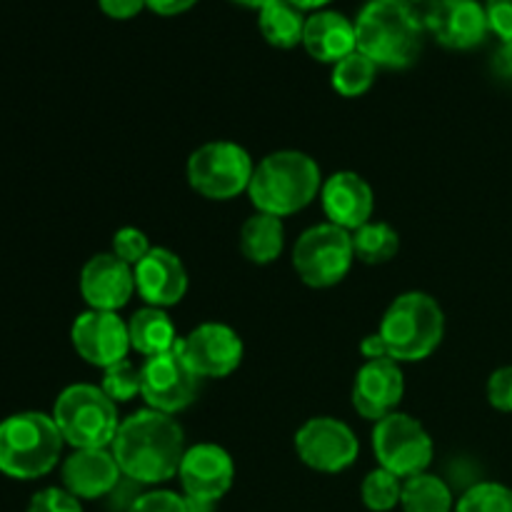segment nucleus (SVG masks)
I'll return each instance as SVG.
<instances>
[{"label": "nucleus", "instance_id": "40", "mask_svg": "<svg viewBox=\"0 0 512 512\" xmlns=\"http://www.w3.org/2000/svg\"><path fill=\"white\" fill-rule=\"evenodd\" d=\"M183 498H185V495H183ZM185 508H188V512H213L215 503H205V500L185 498Z\"/></svg>", "mask_w": 512, "mask_h": 512}, {"label": "nucleus", "instance_id": "35", "mask_svg": "<svg viewBox=\"0 0 512 512\" xmlns=\"http://www.w3.org/2000/svg\"><path fill=\"white\" fill-rule=\"evenodd\" d=\"M490 30L500 40H512V0H488L485 3Z\"/></svg>", "mask_w": 512, "mask_h": 512}, {"label": "nucleus", "instance_id": "5", "mask_svg": "<svg viewBox=\"0 0 512 512\" xmlns=\"http://www.w3.org/2000/svg\"><path fill=\"white\" fill-rule=\"evenodd\" d=\"M63 443L53 415H10L0 423V473L15 480L43 478L58 465Z\"/></svg>", "mask_w": 512, "mask_h": 512}, {"label": "nucleus", "instance_id": "38", "mask_svg": "<svg viewBox=\"0 0 512 512\" xmlns=\"http://www.w3.org/2000/svg\"><path fill=\"white\" fill-rule=\"evenodd\" d=\"M195 3L198 0H145V5L158 15H180L193 8Z\"/></svg>", "mask_w": 512, "mask_h": 512}, {"label": "nucleus", "instance_id": "20", "mask_svg": "<svg viewBox=\"0 0 512 512\" xmlns=\"http://www.w3.org/2000/svg\"><path fill=\"white\" fill-rule=\"evenodd\" d=\"M135 273V290L140 298L153 308H170L178 305L188 293V270L183 260L168 248H153L138 265Z\"/></svg>", "mask_w": 512, "mask_h": 512}, {"label": "nucleus", "instance_id": "15", "mask_svg": "<svg viewBox=\"0 0 512 512\" xmlns=\"http://www.w3.org/2000/svg\"><path fill=\"white\" fill-rule=\"evenodd\" d=\"M185 498L215 503L230 490L235 478L233 458L225 448L213 443H200L185 450L178 470Z\"/></svg>", "mask_w": 512, "mask_h": 512}, {"label": "nucleus", "instance_id": "26", "mask_svg": "<svg viewBox=\"0 0 512 512\" xmlns=\"http://www.w3.org/2000/svg\"><path fill=\"white\" fill-rule=\"evenodd\" d=\"M355 260L365 265H383L393 260L400 250V235L388 223H365L353 233Z\"/></svg>", "mask_w": 512, "mask_h": 512}, {"label": "nucleus", "instance_id": "27", "mask_svg": "<svg viewBox=\"0 0 512 512\" xmlns=\"http://www.w3.org/2000/svg\"><path fill=\"white\" fill-rule=\"evenodd\" d=\"M375 75H378V65L368 55L355 50L333 65L330 83H333L335 93H340L343 98H360L373 88Z\"/></svg>", "mask_w": 512, "mask_h": 512}, {"label": "nucleus", "instance_id": "13", "mask_svg": "<svg viewBox=\"0 0 512 512\" xmlns=\"http://www.w3.org/2000/svg\"><path fill=\"white\" fill-rule=\"evenodd\" d=\"M180 350L200 378H228L243 363V340L230 325L203 323L180 338Z\"/></svg>", "mask_w": 512, "mask_h": 512}, {"label": "nucleus", "instance_id": "36", "mask_svg": "<svg viewBox=\"0 0 512 512\" xmlns=\"http://www.w3.org/2000/svg\"><path fill=\"white\" fill-rule=\"evenodd\" d=\"M98 5L105 15H110V18H115V20L135 18L140 10L148 8V5H145V0H98Z\"/></svg>", "mask_w": 512, "mask_h": 512}, {"label": "nucleus", "instance_id": "14", "mask_svg": "<svg viewBox=\"0 0 512 512\" xmlns=\"http://www.w3.org/2000/svg\"><path fill=\"white\" fill-rule=\"evenodd\" d=\"M423 23L450 50L478 48L490 33L488 13L478 0H433Z\"/></svg>", "mask_w": 512, "mask_h": 512}, {"label": "nucleus", "instance_id": "31", "mask_svg": "<svg viewBox=\"0 0 512 512\" xmlns=\"http://www.w3.org/2000/svg\"><path fill=\"white\" fill-rule=\"evenodd\" d=\"M150 250L153 248H150L148 235H145L143 230L120 228L118 233L113 235V255L123 260V263H128L130 268H135Z\"/></svg>", "mask_w": 512, "mask_h": 512}, {"label": "nucleus", "instance_id": "42", "mask_svg": "<svg viewBox=\"0 0 512 512\" xmlns=\"http://www.w3.org/2000/svg\"><path fill=\"white\" fill-rule=\"evenodd\" d=\"M235 3L248 5V8H265V5L273 3V0H235Z\"/></svg>", "mask_w": 512, "mask_h": 512}, {"label": "nucleus", "instance_id": "30", "mask_svg": "<svg viewBox=\"0 0 512 512\" xmlns=\"http://www.w3.org/2000/svg\"><path fill=\"white\" fill-rule=\"evenodd\" d=\"M100 390H103L113 403H128L135 395H140V368H135L128 358L110 365V368L103 370Z\"/></svg>", "mask_w": 512, "mask_h": 512}, {"label": "nucleus", "instance_id": "11", "mask_svg": "<svg viewBox=\"0 0 512 512\" xmlns=\"http://www.w3.org/2000/svg\"><path fill=\"white\" fill-rule=\"evenodd\" d=\"M295 453L318 473H343L358 460L360 443L343 420L310 418L295 433Z\"/></svg>", "mask_w": 512, "mask_h": 512}, {"label": "nucleus", "instance_id": "22", "mask_svg": "<svg viewBox=\"0 0 512 512\" xmlns=\"http://www.w3.org/2000/svg\"><path fill=\"white\" fill-rule=\"evenodd\" d=\"M128 333L130 348L143 355V358L170 353L180 343L170 315L163 308H153V305L135 310L133 318L128 320Z\"/></svg>", "mask_w": 512, "mask_h": 512}, {"label": "nucleus", "instance_id": "24", "mask_svg": "<svg viewBox=\"0 0 512 512\" xmlns=\"http://www.w3.org/2000/svg\"><path fill=\"white\" fill-rule=\"evenodd\" d=\"M305 15L298 5L290 0H273L265 8H260V33L273 48L290 50L298 43H303L305 33Z\"/></svg>", "mask_w": 512, "mask_h": 512}, {"label": "nucleus", "instance_id": "29", "mask_svg": "<svg viewBox=\"0 0 512 512\" xmlns=\"http://www.w3.org/2000/svg\"><path fill=\"white\" fill-rule=\"evenodd\" d=\"M455 512H512V490L503 483H475L460 495Z\"/></svg>", "mask_w": 512, "mask_h": 512}, {"label": "nucleus", "instance_id": "4", "mask_svg": "<svg viewBox=\"0 0 512 512\" xmlns=\"http://www.w3.org/2000/svg\"><path fill=\"white\" fill-rule=\"evenodd\" d=\"M385 355L395 363H418L435 353L445 335V315L438 300L410 290L398 295L385 310L378 328Z\"/></svg>", "mask_w": 512, "mask_h": 512}, {"label": "nucleus", "instance_id": "32", "mask_svg": "<svg viewBox=\"0 0 512 512\" xmlns=\"http://www.w3.org/2000/svg\"><path fill=\"white\" fill-rule=\"evenodd\" d=\"M25 512H83V505L65 488H45L30 498Z\"/></svg>", "mask_w": 512, "mask_h": 512}, {"label": "nucleus", "instance_id": "28", "mask_svg": "<svg viewBox=\"0 0 512 512\" xmlns=\"http://www.w3.org/2000/svg\"><path fill=\"white\" fill-rule=\"evenodd\" d=\"M360 495H363V503L368 510L390 512L398 508L400 498H403V480L390 473V470L378 468L365 475Z\"/></svg>", "mask_w": 512, "mask_h": 512}, {"label": "nucleus", "instance_id": "7", "mask_svg": "<svg viewBox=\"0 0 512 512\" xmlns=\"http://www.w3.org/2000/svg\"><path fill=\"white\" fill-rule=\"evenodd\" d=\"M253 170L248 150L230 140H213L188 158V183L208 200H233L248 193Z\"/></svg>", "mask_w": 512, "mask_h": 512}, {"label": "nucleus", "instance_id": "10", "mask_svg": "<svg viewBox=\"0 0 512 512\" xmlns=\"http://www.w3.org/2000/svg\"><path fill=\"white\" fill-rule=\"evenodd\" d=\"M200 390V375L178 348L170 353L145 358L140 365V398L158 413L175 415L188 408Z\"/></svg>", "mask_w": 512, "mask_h": 512}, {"label": "nucleus", "instance_id": "17", "mask_svg": "<svg viewBox=\"0 0 512 512\" xmlns=\"http://www.w3.org/2000/svg\"><path fill=\"white\" fill-rule=\"evenodd\" d=\"M135 293V273L113 253L93 255L80 270V295L90 310L118 313Z\"/></svg>", "mask_w": 512, "mask_h": 512}, {"label": "nucleus", "instance_id": "34", "mask_svg": "<svg viewBox=\"0 0 512 512\" xmlns=\"http://www.w3.org/2000/svg\"><path fill=\"white\" fill-rule=\"evenodd\" d=\"M488 403L500 413H512V365L498 368L490 375Z\"/></svg>", "mask_w": 512, "mask_h": 512}, {"label": "nucleus", "instance_id": "25", "mask_svg": "<svg viewBox=\"0 0 512 512\" xmlns=\"http://www.w3.org/2000/svg\"><path fill=\"white\" fill-rule=\"evenodd\" d=\"M400 508L405 512H455L453 490L438 475H413L403 483Z\"/></svg>", "mask_w": 512, "mask_h": 512}, {"label": "nucleus", "instance_id": "16", "mask_svg": "<svg viewBox=\"0 0 512 512\" xmlns=\"http://www.w3.org/2000/svg\"><path fill=\"white\" fill-rule=\"evenodd\" d=\"M405 395V378L400 363L390 358L365 360L353 383V408L360 418L378 420L395 413Z\"/></svg>", "mask_w": 512, "mask_h": 512}, {"label": "nucleus", "instance_id": "21", "mask_svg": "<svg viewBox=\"0 0 512 512\" xmlns=\"http://www.w3.org/2000/svg\"><path fill=\"white\" fill-rule=\"evenodd\" d=\"M303 45L310 58L335 65L345 55L358 50L355 23H350L345 15L335 13V10H318L305 20Z\"/></svg>", "mask_w": 512, "mask_h": 512}, {"label": "nucleus", "instance_id": "2", "mask_svg": "<svg viewBox=\"0 0 512 512\" xmlns=\"http://www.w3.org/2000/svg\"><path fill=\"white\" fill-rule=\"evenodd\" d=\"M425 23L408 0H370L355 20L358 50L383 68H408L423 48Z\"/></svg>", "mask_w": 512, "mask_h": 512}, {"label": "nucleus", "instance_id": "12", "mask_svg": "<svg viewBox=\"0 0 512 512\" xmlns=\"http://www.w3.org/2000/svg\"><path fill=\"white\" fill-rule=\"evenodd\" d=\"M73 348L85 363L95 368H110L128 358L130 333L128 323L118 313H105V310H85L75 318L70 328Z\"/></svg>", "mask_w": 512, "mask_h": 512}, {"label": "nucleus", "instance_id": "19", "mask_svg": "<svg viewBox=\"0 0 512 512\" xmlns=\"http://www.w3.org/2000/svg\"><path fill=\"white\" fill-rule=\"evenodd\" d=\"M118 460L110 448L73 450L60 468L63 488L78 500L105 498L120 485Z\"/></svg>", "mask_w": 512, "mask_h": 512}, {"label": "nucleus", "instance_id": "9", "mask_svg": "<svg viewBox=\"0 0 512 512\" xmlns=\"http://www.w3.org/2000/svg\"><path fill=\"white\" fill-rule=\"evenodd\" d=\"M433 438L423 423L405 413H390L373 428V453L380 468L390 470L400 480L420 475L433 463Z\"/></svg>", "mask_w": 512, "mask_h": 512}, {"label": "nucleus", "instance_id": "41", "mask_svg": "<svg viewBox=\"0 0 512 512\" xmlns=\"http://www.w3.org/2000/svg\"><path fill=\"white\" fill-rule=\"evenodd\" d=\"M293 5H298L300 10H315V8H323V5H328L330 0H290Z\"/></svg>", "mask_w": 512, "mask_h": 512}, {"label": "nucleus", "instance_id": "39", "mask_svg": "<svg viewBox=\"0 0 512 512\" xmlns=\"http://www.w3.org/2000/svg\"><path fill=\"white\" fill-rule=\"evenodd\" d=\"M360 353H363L365 360L388 358V355H385V345H383V340H380L378 333L368 335V338H365L363 343H360Z\"/></svg>", "mask_w": 512, "mask_h": 512}, {"label": "nucleus", "instance_id": "3", "mask_svg": "<svg viewBox=\"0 0 512 512\" xmlns=\"http://www.w3.org/2000/svg\"><path fill=\"white\" fill-rule=\"evenodd\" d=\"M320 188L323 175L310 155L300 150H278L255 165L248 195L258 213L288 218L308 208L318 198Z\"/></svg>", "mask_w": 512, "mask_h": 512}, {"label": "nucleus", "instance_id": "43", "mask_svg": "<svg viewBox=\"0 0 512 512\" xmlns=\"http://www.w3.org/2000/svg\"><path fill=\"white\" fill-rule=\"evenodd\" d=\"M408 3H428L430 5V3H433V0H408Z\"/></svg>", "mask_w": 512, "mask_h": 512}, {"label": "nucleus", "instance_id": "37", "mask_svg": "<svg viewBox=\"0 0 512 512\" xmlns=\"http://www.w3.org/2000/svg\"><path fill=\"white\" fill-rule=\"evenodd\" d=\"M493 73L503 80H512V40H503L493 55Z\"/></svg>", "mask_w": 512, "mask_h": 512}, {"label": "nucleus", "instance_id": "23", "mask_svg": "<svg viewBox=\"0 0 512 512\" xmlns=\"http://www.w3.org/2000/svg\"><path fill=\"white\" fill-rule=\"evenodd\" d=\"M285 245L283 218L255 213L240 228V253L255 265H270L280 258Z\"/></svg>", "mask_w": 512, "mask_h": 512}, {"label": "nucleus", "instance_id": "33", "mask_svg": "<svg viewBox=\"0 0 512 512\" xmlns=\"http://www.w3.org/2000/svg\"><path fill=\"white\" fill-rule=\"evenodd\" d=\"M125 512H188L185 498L170 490H150V493L135 495L130 508Z\"/></svg>", "mask_w": 512, "mask_h": 512}, {"label": "nucleus", "instance_id": "1", "mask_svg": "<svg viewBox=\"0 0 512 512\" xmlns=\"http://www.w3.org/2000/svg\"><path fill=\"white\" fill-rule=\"evenodd\" d=\"M115 460L125 478L138 485L168 483L180 470L185 433L173 415L145 408L120 420L113 445Z\"/></svg>", "mask_w": 512, "mask_h": 512}, {"label": "nucleus", "instance_id": "6", "mask_svg": "<svg viewBox=\"0 0 512 512\" xmlns=\"http://www.w3.org/2000/svg\"><path fill=\"white\" fill-rule=\"evenodd\" d=\"M53 420L65 443L75 450L110 448L120 428L113 400L98 385L88 383L70 385L58 395Z\"/></svg>", "mask_w": 512, "mask_h": 512}, {"label": "nucleus", "instance_id": "18", "mask_svg": "<svg viewBox=\"0 0 512 512\" xmlns=\"http://www.w3.org/2000/svg\"><path fill=\"white\" fill-rule=\"evenodd\" d=\"M320 203H323L328 223L355 233L373 218L375 195L363 175L353 173V170H340L323 180Z\"/></svg>", "mask_w": 512, "mask_h": 512}, {"label": "nucleus", "instance_id": "8", "mask_svg": "<svg viewBox=\"0 0 512 512\" xmlns=\"http://www.w3.org/2000/svg\"><path fill=\"white\" fill-rule=\"evenodd\" d=\"M355 260L353 233L333 223L305 230L293 248V268L310 288H333L350 273Z\"/></svg>", "mask_w": 512, "mask_h": 512}]
</instances>
